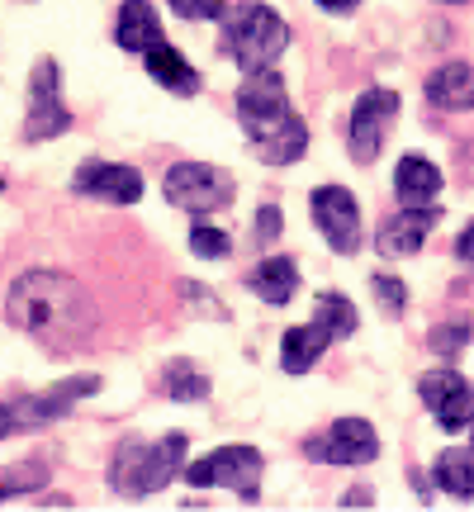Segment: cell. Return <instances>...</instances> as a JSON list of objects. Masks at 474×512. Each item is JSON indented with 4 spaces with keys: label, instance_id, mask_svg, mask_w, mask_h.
<instances>
[{
    "label": "cell",
    "instance_id": "ffe728a7",
    "mask_svg": "<svg viewBox=\"0 0 474 512\" xmlns=\"http://www.w3.org/2000/svg\"><path fill=\"white\" fill-rule=\"evenodd\" d=\"M437 484L451 498H474V451H441Z\"/></svg>",
    "mask_w": 474,
    "mask_h": 512
},
{
    "label": "cell",
    "instance_id": "4fadbf2b",
    "mask_svg": "<svg viewBox=\"0 0 474 512\" xmlns=\"http://www.w3.org/2000/svg\"><path fill=\"white\" fill-rule=\"evenodd\" d=\"M72 190L86 200H105V204H138L143 200V176L133 166L119 162H86L76 166Z\"/></svg>",
    "mask_w": 474,
    "mask_h": 512
},
{
    "label": "cell",
    "instance_id": "52a82bcc",
    "mask_svg": "<svg viewBox=\"0 0 474 512\" xmlns=\"http://www.w3.org/2000/svg\"><path fill=\"white\" fill-rule=\"evenodd\" d=\"M166 200L176 209H190V214H214L223 204L233 200L237 181L223 171V166H209V162H176L166 171Z\"/></svg>",
    "mask_w": 474,
    "mask_h": 512
},
{
    "label": "cell",
    "instance_id": "30bf717a",
    "mask_svg": "<svg viewBox=\"0 0 474 512\" xmlns=\"http://www.w3.org/2000/svg\"><path fill=\"white\" fill-rule=\"evenodd\" d=\"M309 209H313V223H318V233L328 238V247L337 256H351L361 247V209L351 200V190L342 185H323V190H313L309 195Z\"/></svg>",
    "mask_w": 474,
    "mask_h": 512
},
{
    "label": "cell",
    "instance_id": "4316f807",
    "mask_svg": "<svg viewBox=\"0 0 474 512\" xmlns=\"http://www.w3.org/2000/svg\"><path fill=\"white\" fill-rule=\"evenodd\" d=\"M465 342H470V323H456V328L432 332V347H437L441 356H456V347H465Z\"/></svg>",
    "mask_w": 474,
    "mask_h": 512
},
{
    "label": "cell",
    "instance_id": "6da1fadb",
    "mask_svg": "<svg viewBox=\"0 0 474 512\" xmlns=\"http://www.w3.org/2000/svg\"><path fill=\"white\" fill-rule=\"evenodd\" d=\"M5 318L19 332H29L34 342L67 356L95 332V304L86 285L62 271H29L19 275L10 294H5Z\"/></svg>",
    "mask_w": 474,
    "mask_h": 512
},
{
    "label": "cell",
    "instance_id": "5b68a950",
    "mask_svg": "<svg viewBox=\"0 0 474 512\" xmlns=\"http://www.w3.org/2000/svg\"><path fill=\"white\" fill-rule=\"evenodd\" d=\"M356 332V309H351V299L342 294H318L313 299V323H299L280 337V366L290 370V375H304L323 361V351L328 342L337 337H351Z\"/></svg>",
    "mask_w": 474,
    "mask_h": 512
},
{
    "label": "cell",
    "instance_id": "2e32d148",
    "mask_svg": "<svg viewBox=\"0 0 474 512\" xmlns=\"http://www.w3.org/2000/svg\"><path fill=\"white\" fill-rule=\"evenodd\" d=\"M422 91L437 110H474V67L470 62H446L427 76Z\"/></svg>",
    "mask_w": 474,
    "mask_h": 512
},
{
    "label": "cell",
    "instance_id": "d4e9b609",
    "mask_svg": "<svg viewBox=\"0 0 474 512\" xmlns=\"http://www.w3.org/2000/svg\"><path fill=\"white\" fill-rule=\"evenodd\" d=\"M181 19H223L228 0H166Z\"/></svg>",
    "mask_w": 474,
    "mask_h": 512
},
{
    "label": "cell",
    "instance_id": "8fae6325",
    "mask_svg": "<svg viewBox=\"0 0 474 512\" xmlns=\"http://www.w3.org/2000/svg\"><path fill=\"white\" fill-rule=\"evenodd\" d=\"M304 451L313 460H323V465H370L380 456V437H375V427L365 418H342L332 422L323 437L304 441Z\"/></svg>",
    "mask_w": 474,
    "mask_h": 512
},
{
    "label": "cell",
    "instance_id": "ba28073f",
    "mask_svg": "<svg viewBox=\"0 0 474 512\" xmlns=\"http://www.w3.org/2000/svg\"><path fill=\"white\" fill-rule=\"evenodd\" d=\"M72 128V110L62 105V86H57V62L53 57H38L34 76H29V114H24V138L43 143Z\"/></svg>",
    "mask_w": 474,
    "mask_h": 512
},
{
    "label": "cell",
    "instance_id": "277c9868",
    "mask_svg": "<svg viewBox=\"0 0 474 512\" xmlns=\"http://www.w3.org/2000/svg\"><path fill=\"white\" fill-rule=\"evenodd\" d=\"M185 465V437L171 432L166 441H124L114 451L110 465V489L124 498H147V494H162L171 479L181 475Z\"/></svg>",
    "mask_w": 474,
    "mask_h": 512
},
{
    "label": "cell",
    "instance_id": "603a6c76",
    "mask_svg": "<svg viewBox=\"0 0 474 512\" xmlns=\"http://www.w3.org/2000/svg\"><path fill=\"white\" fill-rule=\"evenodd\" d=\"M190 252L204 256V261H219V256L233 252V242H228V233H219V228H209V223H195V233H190Z\"/></svg>",
    "mask_w": 474,
    "mask_h": 512
},
{
    "label": "cell",
    "instance_id": "8992f818",
    "mask_svg": "<svg viewBox=\"0 0 474 512\" xmlns=\"http://www.w3.org/2000/svg\"><path fill=\"white\" fill-rule=\"evenodd\" d=\"M261 451L256 446H223L214 456L195 460V465H185L181 475L195 484V489H233L237 498H247L256 503L261 498Z\"/></svg>",
    "mask_w": 474,
    "mask_h": 512
},
{
    "label": "cell",
    "instance_id": "9c48e42d",
    "mask_svg": "<svg viewBox=\"0 0 474 512\" xmlns=\"http://www.w3.org/2000/svg\"><path fill=\"white\" fill-rule=\"evenodd\" d=\"M418 394L427 403V413L437 418L441 432H465L474 427V384L456 370H432L418 380Z\"/></svg>",
    "mask_w": 474,
    "mask_h": 512
},
{
    "label": "cell",
    "instance_id": "f546056e",
    "mask_svg": "<svg viewBox=\"0 0 474 512\" xmlns=\"http://www.w3.org/2000/svg\"><path fill=\"white\" fill-rule=\"evenodd\" d=\"M342 508H370V494H365V489L361 494H347L342 498Z\"/></svg>",
    "mask_w": 474,
    "mask_h": 512
},
{
    "label": "cell",
    "instance_id": "3957f363",
    "mask_svg": "<svg viewBox=\"0 0 474 512\" xmlns=\"http://www.w3.org/2000/svg\"><path fill=\"white\" fill-rule=\"evenodd\" d=\"M290 48V24L261 0H242L237 10H223V53L242 72H266L275 57Z\"/></svg>",
    "mask_w": 474,
    "mask_h": 512
},
{
    "label": "cell",
    "instance_id": "1f68e13d",
    "mask_svg": "<svg viewBox=\"0 0 474 512\" xmlns=\"http://www.w3.org/2000/svg\"><path fill=\"white\" fill-rule=\"evenodd\" d=\"M0 190H5V181H0Z\"/></svg>",
    "mask_w": 474,
    "mask_h": 512
},
{
    "label": "cell",
    "instance_id": "7402d4cb",
    "mask_svg": "<svg viewBox=\"0 0 474 512\" xmlns=\"http://www.w3.org/2000/svg\"><path fill=\"white\" fill-rule=\"evenodd\" d=\"M162 389L171 394V399L195 403V399H204V394H209V380H204L190 361H171V366L162 370Z\"/></svg>",
    "mask_w": 474,
    "mask_h": 512
},
{
    "label": "cell",
    "instance_id": "ac0fdd59",
    "mask_svg": "<svg viewBox=\"0 0 474 512\" xmlns=\"http://www.w3.org/2000/svg\"><path fill=\"white\" fill-rule=\"evenodd\" d=\"M394 195H399L403 204H427L441 195V171L427 157H418V152H408L399 166H394Z\"/></svg>",
    "mask_w": 474,
    "mask_h": 512
},
{
    "label": "cell",
    "instance_id": "7a4b0ae2",
    "mask_svg": "<svg viewBox=\"0 0 474 512\" xmlns=\"http://www.w3.org/2000/svg\"><path fill=\"white\" fill-rule=\"evenodd\" d=\"M237 119L247 143L261 152V162H299V152L309 147V128L294 114L285 81L266 67V72H247V86L237 91Z\"/></svg>",
    "mask_w": 474,
    "mask_h": 512
},
{
    "label": "cell",
    "instance_id": "4dcf8cb0",
    "mask_svg": "<svg viewBox=\"0 0 474 512\" xmlns=\"http://www.w3.org/2000/svg\"><path fill=\"white\" fill-rule=\"evenodd\" d=\"M318 5H323V10H337V15H342V10H351L356 0H318Z\"/></svg>",
    "mask_w": 474,
    "mask_h": 512
},
{
    "label": "cell",
    "instance_id": "e0dca14e",
    "mask_svg": "<svg viewBox=\"0 0 474 512\" xmlns=\"http://www.w3.org/2000/svg\"><path fill=\"white\" fill-rule=\"evenodd\" d=\"M247 290L261 299V304H290L294 290H299V266H294L290 256H266L252 275H247Z\"/></svg>",
    "mask_w": 474,
    "mask_h": 512
},
{
    "label": "cell",
    "instance_id": "cb8c5ba5",
    "mask_svg": "<svg viewBox=\"0 0 474 512\" xmlns=\"http://www.w3.org/2000/svg\"><path fill=\"white\" fill-rule=\"evenodd\" d=\"M370 285H375V299H380L389 313H403V304H408V290H403L399 275H370Z\"/></svg>",
    "mask_w": 474,
    "mask_h": 512
},
{
    "label": "cell",
    "instance_id": "484cf974",
    "mask_svg": "<svg viewBox=\"0 0 474 512\" xmlns=\"http://www.w3.org/2000/svg\"><path fill=\"white\" fill-rule=\"evenodd\" d=\"M280 228H285V214H280L275 204H266V209L256 214V238H252V242H256V247H271Z\"/></svg>",
    "mask_w": 474,
    "mask_h": 512
},
{
    "label": "cell",
    "instance_id": "44dd1931",
    "mask_svg": "<svg viewBox=\"0 0 474 512\" xmlns=\"http://www.w3.org/2000/svg\"><path fill=\"white\" fill-rule=\"evenodd\" d=\"M38 489H48V465L43 460H24V465L0 470V503L15 494H38Z\"/></svg>",
    "mask_w": 474,
    "mask_h": 512
},
{
    "label": "cell",
    "instance_id": "5bb4252c",
    "mask_svg": "<svg viewBox=\"0 0 474 512\" xmlns=\"http://www.w3.org/2000/svg\"><path fill=\"white\" fill-rule=\"evenodd\" d=\"M437 209L432 204H403V214H394V219L380 223V238H375V247H380V256H413L427 242V233L437 228Z\"/></svg>",
    "mask_w": 474,
    "mask_h": 512
},
{
    "label": "cell",
    "instance_id": "d6986e66",
    "mask_svg": "<svg viewBox=\"0 0 474 512\" xmlns=\"http://www.w3.org/2000/svg\"><path fill=\"white\" fill-rule=\"evenodd\" d=\"M147 72H152V81H162L171 95H195L200 91V72L185 62L171 43H157V48H147Z\"/></svg>",
    "mask_w": 474,
    "mask_h": 512
},
{
    "label": "cell",
    "instance_id": "7c38bea8",
    "mask_svg": "<svg viewBox=\"0 0 474 512\" xmlns=\"http://www.w3.org/2000/svg\"><path fill=\"white\" fill-rule=\"evenodd\" d=\"M399 114V95L375 86V91H365L356 100V110H351V128H347V147L356 162H375L380 157V143H384V128L389 119Z\"/></svg>",
    "mask_w": 474,
    "mask_h": 512
},
{
    "label": "cell",
    "instance_id": "83f0119b",
    "mask_svg": "<svg viewBox=\"0 0 474 512\" xmlns=\"http://www.w3.org/2000/svg\"><path fill=\"white\" fill-rule=\"evenodd\" d=\"M15 432H19L15 399H5V394H0V441H5V437H15Z\"/></svg>",
    "mask_w": 474,
    "mask_h": 512
},
{
    "label": "cell",
    "instance_id": "9a60e30c",
    "mask_svg": "<svg viewBox=\"0 0 474 512\" xmlns=\"http://www.w3.org/2000/svg\"><path fill=\"white\" fill-rule=\"evenodd\" d=\"M114 43H119L124 53H147V48L166 43L157 10H152L147 0H124V5H119V24H114Z\"/></svg>",
    "mask_w": 474,
    "mask_h": 512
},
{
    "label": "cell",
    "instance_id": "f1b7e54d",
    "mask_svg": "<svg viewBox=\"0 0 474 512\" xmlns=\"http://www.w3.org/2000/svg\"><path fill=\"white\" fill-rule=\"evenodd\" d=\"M456 256L465 261V266H474V223L460 233V242H456Z\"/></svg>",
    "mask_w": 474,
    "mask_h": 512
}]
</instances>
